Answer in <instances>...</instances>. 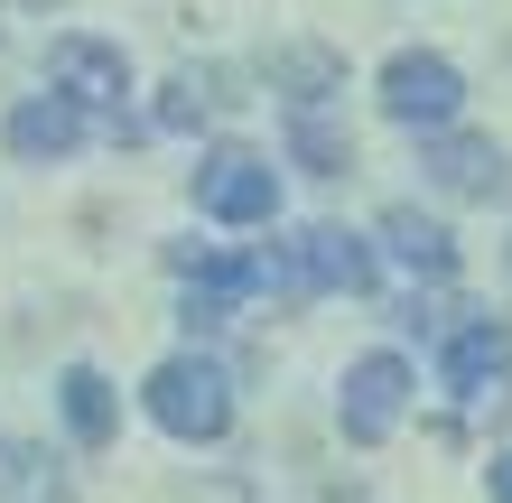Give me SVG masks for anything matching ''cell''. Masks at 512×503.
Instances as JSON below:
<instances>
[{
    "label": "cell",
    "instance_id": "obj_16",
    "mask_svg": "<svg viewBox=\"0 0 512 503\" xmlns=\"http://www.w3.org/2000/svg\"><path fill=\"white\" fill-rule=\"evenodd\" d=\"M485 485H494V503H512V457H494V476H485Z\"/></svg>",
    "mask_w": 512,
    "mask_h": 503
},
{
    "label": "cell",
    "instance_id": "obj_4",
    "mask_svg": "<svg viewBox=\"0 0 512 503\" xmlns=\"http://www.w3.org/2000/svg\"><path fill=\"white\" fill-rule=\"evenodd\" d=\"M401 401H410V364L401 354H364V364L345 373V401H336V420L354 448H382L391 420H401Z\"/></svg>",
    "mask_w": 512,
    "mask_h": 503
},
{
    "label": "cell",
    "instance_id": "obj_9",
    "mask_svg": "<svg viewBox=\"0 0 512 503\" xmlns=\"http://www.w3.org/2000/svg\"><path fill=\"white\" fill-rule=\"evenodd\" d=\"M0 503H75L66 466L47 448H28V438H0Z\"/></svg>",
    "mask_w": 512,
    "mask_h": 503
},
{
    "label": "cell",
    "instance_id": "obj_14",
    "mask_svg": "<svg viewBox=\"0 0 512 503\" xmlns=\"http://www.w3.org/2000/svg\"><path fill=\"white\" fill-rule=\"evenodd\" d=\"M289 150H298V159H308L317 177H336V168H345V140H336V131H326V122H317V112H298V122H289Z\"/></svg>",
    "mask_w": 512,
    "mask_h": 503
},
{
    "label": "cell",
    "instance_id": "obj_15",
    "mask_svg": "<svg viewBox=\"0 0 512 503\" xmlns=\"http://www.w3.org/2000/svg\"><path fill=\"white\" fill-rule=\"evenodd\" d=\"M205 122V94H196V84H168V94H159V131H196Z\"/></svg>",
    "mask_w": 512,
    "mask_h": 503
},
{
    "label": "cell",
    "instance_id": "obj_10",
    "mask_svg": "<svg viewBox=\"0 0 512 503\" xmlns=\"http://www.w3.org/2000/svg\"><path fill=\"white\" fill-rule=\"evenodd\" d=\"M503 364H512V327L503 317H475V327L447 336V382H457V392H485Z\"/></svg>",
    "mask_w": 512,
    "mask_h": 503
},
{
    "label": "cell",
    "instance_id": "obj_11",
    "mask_svg": "<svg viewBox=\"0 0 512 503\" xmlns=\"http://www.w3.org/2000/svg\"><path fill=\"white\" fill-rule=\"evenodd\" d=\"M56 401H66V429H75V448H112V382L94 364H75L66 382H56Z\"/></svg>",
    "mask_w": 512,
    "mask_h": 503
},
{
    "label": "cell",
    "instance_id": "obj_1",
    "mask_svg": "<svg viewBox=\"0 0 512 503\" xmlns=\"http://www.w3.org/2000/svg\"><path fill=\"white\" fill-rule=\"evenodd\" d=\"M149 420L168 438H187V448H215L233 429V392H224V373L205 364V354H177V364L149 373Z\"/></svg>",
    "mask_w": 512,
    "mask_h": 503
},
{
    "label": "cell",
    "instance_id": "obj_12",
    "mask_svg": "<svg viewBox=\"0 0 512 503\" xmlns=\"http://www.w3.org/2000/svg\"><path fill=\"white\" fill-rule=\"evenodd\" d=\"M382 243L401 252L410 271H429V280H447V271H457V243H447L429 215H410V205H391V215H382Z\"/></svg>",
    "mask_w": 512,
    "mask_h": 503
},
{
    "label": "cell",
    "instance_id": "obj_17",
    "mask_svg": "<svg viewBox=\"0 0 512 503\" xmlns=\"http://www.w3.org/2000/svg\"><path fill=\"white\" fill-rule=\"evenodd\" d=\"M10 10H56V0H10Z\"/></svg>",
    "mask_w": 512,
    "mask_h": 503
},
{
    "label": "cell",
    "instance_id": "obj_3",
    "mask_svg": "<svg viewBox=\"0 0 512 503\" xmlns=\"http://www.w3.org/2000/svg\"><path fill=\"white\" fill-rule=\"evenodd\" d=\"M196 205H205L215 224H270L280 177H270V159H252V150H205V168H196Z\"/></svg>",
    "mask_w": 512,
    "mask_h": 503
},
{
    "label": "cell",
    "instance_id": "obj_7",
    "mask_svg": "<svg viewBox=\"0 0 512 503\" xmlns=\"http://www.w3.org/2000/svg\"><path fill=\"white\" fill-rule=\"evenodd\" d=\"M56 94H66L75 112H122L131 94V66H122V47H103V38H56Z\"/></svg>",
    "mask_w": 512,
    "mask_h": 503
},
{
    "label": "cell",
    "instance_id": "obj_13",
    "mask_svg": "<svg viewBox=\"0 0 512 503\" xmlns=\"http://www.w3.org/2000/svg\"><path fill=\"white\" fill-rule=\"evenodd\" d=\"M280 75L298 84V112H317V103H326V94L345 84V66H336L326 47H289V56H280Z\"/></svg>",
    "mask_w": 512,
    "mask_h": 503
},
{
    "label": "cell",
    "instance_id": "obj_8",
    "mask_svg": "<svg viewBox=\"0 0 512 503\" xmlns=\"http://www.w3.org/2000/svg\"><path fill=\"white\" fill-rule=\"evenodd\" d=\"M75 140H84V112H75L66 94H47V103H19V112H10V150H19V159H66Z\"/></svg>",
    "mask_w": 512,
    "mask_h": 503
},
{
    "label": "cell",
    "instance_id": "obj_2",
    "mask_svg": "<svg viewBox=\"0 0 512 503\" xmlns=\"http://www.w3.org/2000/svg\"><path fill=\"white\" fill-rule=\"evenodd\" d=\"M457 103H466V84H457V66L447 56H391L382 66V112L391 122H419V131H447L457 122Z\"/></svg>",
    "mask_w": 512,
    "mask_h": 503
},
{
    "label": "cell",
    "instance_id": "obj_5",
    "mask_svg": "<svg viewBox=\"0 0 512 503\" xmlns=\"http://www.w3.org/2000/svg\"><path fill=\"white\" fill-rule=\"evenodd\" d=\"M280 280H289V289H373V252L354 243L345 224H308V233L280 252Z\"/></svg>",
    "mask_w": 512,
    "mask_h": 503
},
{
    "label": "cell",
    "instance_id": "obj_6",
    "mask_svg": "<svg viewBox=\"0 0 512 503\" xmlns=\"http://www.w3.org/2000/svg\"><path fill=\"white\" fill-rule=\"evenodd\" d=\"M419 168H429L447 196H475V205H503V196H512V168H503V150H494V140H475V131H429Z\"/></svg>",
    "mask_w": 512,
    "mask_h": 503
}]
</instances>
